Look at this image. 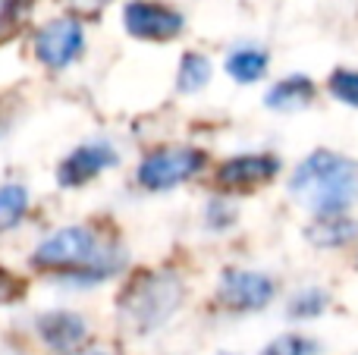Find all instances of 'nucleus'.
<instances>
[{"instance_id":"21","label":"nucleus","mask_w":358,"mask_h":355,"mask_svg":"<svg viewBox=\"0 0 358 355\" xmlns=\"http://www.w3.org/2000/svg\"><path fill=\"white\" fill-rule=\"evenodd\" d=\"M73 355H110L107 349H82V352H73Z\"/></svg>"},{"instance_id":"12","label":"nucleus","mask_w":358,"mask_h":355,"mask_svg":"<svg viewBox=\"0 0 358 355\" xmlns=\"http://www.w3.org/2000/svg\"><path fill=\"white\" fill-rule=\"evenodd\" d=\"M358 236V224L346 217H321L315 226H308V239L317 249H340Z\"/></svg>"},{"instance_id":"4","label":"nucleus","mask_w":358,"mask_h":355,"mask_svg":"<svg viewBox=\"0 0 358 355\" xmlns=\"http://www.w3.org/2000/svg\"><path fill=\"white\" fill-rule=\"evenodd\" d=\"M204 167V154L198 148H161L138 164V182L151 192H164L185 182Z\"/></svg>"},{"instance_id":"3","label":"nucleus","mask_w":358,"mask_h":355,"mask_svg":"<svg viewBox=\"0 0 358 355\" xmlns=\"http://www.w3.org/2000/svg\"><path fill=\"white\" fill-rule=\"evenodd\" d=\"M182 302V283L173 274H142L120 299V314L138 333L157 331Z\"/></svg>"},{"instance_id":"5","label":"nucleus","mask_w":358,"mask_h":355,"mask_svg":"<svg viewBox=\"0 0 358 355\" xmlns=\"http://www.w3.org/2000/svg\"><path fill=\"white\" fill-rule=\"evenodd\" d=\"M85 48V35H82L79 19L63 16L48 22L35 35V57L50 69H63L76 60Z\"/></svg>"},{"instance_id":"2","label":"nucleus","mask_w":358,"mask_h":355,"mask_svg":"<svg viewBox=\"0 0 358 355\" xmlns=\"http://www.w3.org/2000/svg\"><path fill=\"white\" fill-rule=\"evenodd\" d=\"M31 261L44 270H66V274L88 277V280H104L123 264V255L104 245L85 226H66L38 245Z\"/></svg>"},{"instance_id":"19","label":"nucleus","mask_w":358,"mask_h":355,"mask_svg":"<svg viewBox=\"0 0 358 355\" xmlns=\"http://www.w3.org/2000/svg\"><path fill=\"white\" fill-rule=\"evenodd\" d=\"M107 3H110V0H73V6L82 13H98L101 6H107Z\"/></svg>"},{"instance_id":"20","label":"nucleus","mask_w":358,"mask_h":355,"mask_svg":"<svg viewBox=\"0 0 358 355\" xmlns=\"http://www.w3.org/2000/svg\"><path fill=\"white\" fill-rule=\"evenodd\" d=\"M10 13H13V0H0V25L10 19Z\"/></svg>"},{"instance_id":"16","label":"nucleus","mask_w":358,"mask_h":355,"mask_svg":"<svg viewBox=\"0 0 358 355\" xmlns=\"http://www.w3.org/2000/svg\"><path fill=\"white\" fill-rule=\"evenodd\" d=\"M330 94L349 107H358V69H336L327 82Z\"/></svg>"},{"instance_id":"11","label":"nucleus","mask_w":358,"mask_h":355,"mask_svg":"<svg viewBox=\"0 0 358 355\" xmlns=\"http://www.w3.org/2000/svg\"><path fill=\"white\" fill-rule=\"evenodd\" d=\"M311 98H315V82L308 75H286L267 92L264 101L273 110H299V107L311 104Z\"/></svg>"},{"instance_id":"17","label":"nucleus","mask_w":358,"mask_h":355,"mask_svg":"<svg viewBox=\"0 0 358 355\" xmlns=\"http://www.w3.org/2000/svg\"><path fill=\"white\" fill-rule=\"evenodd\" d=\"M261 355H317V343L308 337H299V333H283L271 346H264Z\"/></svg>"},{"instance_id":"15","label":"nucleus","mask_w":358,"mask_h":355,"mask_svg":"<svg viewBox=\"0 0 358 355\" xmlns=\"http://www.w3.org/2000/svg\"><path fill=\"white\" fill-rule=\"evenodd\" d=\"M25 208H29V195L22 186H3L0 189V233L13 230L22 220Z\"/></svg>"},{"instance_id":"1","label":"nucleus","mask_w":358,"mask_h":355,"mask_svg":"<svg viewBox=\"0 0 358 355\" xmlns=\"http://www.w3.org/2000/svg\"><path fill=\"white\" fill-rule=\"evenodd\" d=\"M289 192L317 217H343L358 201V161L336 151H315L296 167Z\"/></svg>"},{"instance_id":"18","label":"nucleus","mask_w":358,"mask_h":355,"mask_svg":"<svg viewBox=\"0 0 358 355\" xmlns=\"http://www.w3.org/2000/svg\"><path fill=\"white\" fill-rule=\"evenodd\" d=\"M324 308H327V293H321V289H302V293L292 296V302H289L292 318H315Z\"/></svg>"},{"instance_id":"7","label":"nucleus","mask_w":358,"mask_h":355,"mask_svg":"<svg viewBox=\"0 0 358 355\" xmlns=\"http://www.w3.org/2000/svg\"><path fill=\"white\" fill-rule=\"evenodd\" d=\"M217 296L233 312H258L273 299V280L258 270H227L220 277Z\"/></svg>"},{"instance_id":"9","label":"nucleus","mask_w":358,"mask_h":355,"mask_svg":"<svg viewBox=\"0 0 358 355\" xmlns=\"http://www.w3.org/2000/svg\"><path fill=\"white\" fill-rule=\"evenodd\" d=\"M277 170H280V161L273 154H239V157H229V161L217 170V176H220V182H227V186L248 189V186L273 180Z\"/></svg>"},{"instance_id":"14","label":"nucleus","mask_w":358,"mask_h":355,"mask_svg":"<svg viewBox=\"0 0 358 355\" xmlns=\"http://www.w3.org/2000/svg\"><path fill=\"white\" fill-rule=\"evenodd\" d=\"M210 82V60L204 54H185L179 63V92L195 94Z\"/></svg>"},{"instance_id":"13","label":"nucleus","mask_w":358,"mask_h":355,"mask_svg":"<svg viewBox=\"0 0 358 355\" xmlns=\"http://www.w3.org/2000/svg\"><path fill=\"white\" fill-rule=\"evenodd\" d=\"M267 63H271V57L261 48H239L227 57V73L239 85H252V82H258L267 73Z\"/></svg>"},{"instance_id":"10","label":"nucleus","mask_w":358,"mask_h":355,"mask_svg":"<svg viewBox=\"0 0 358 355\" xmlns=\"http://www.w3.org/2000/svg\"><path fill=\"white\" fill-rule=\"evenodd\" d=\"M38 327H41L44 343L54 349H73L85 337V321L73 312H50L38 321Z\"/></svg>"},{"instance_id":"6","label":"nucleus","mask_w":358,"mask_h":355,"mask_svg":"<svg viewBox=\"0 0 358 355\" xmlns=\"http://www.w3.org/2000/svg\"><path fill=\"white\" fill-rule=\"evenodd\" d=\"M126 31L142 41H170L182 31V16L155 0H132L123 10Z\"/></svg>"},{"instance_id":"8","label":"nucleus","mask_w":358,"mask_h":355,"mask_svg":"<svg viewBox=\"0 0 358 355\" xmlns=\"http://www.w3.org/2000/svg\"><path fill=\"white\" fill-rule=\"evenodd\" d=\"M113 164H117V154H113L110 145H104V142L79 145V148L60 164L57 180H60V186H82V182L94 180L101 170L113 167Z\"/></svg>"}]
</instances>
